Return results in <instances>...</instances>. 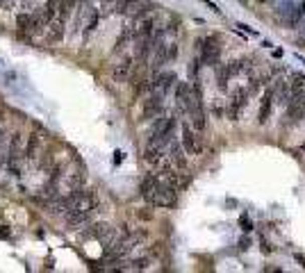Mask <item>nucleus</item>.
Returning <instances> with one entry per match:
<instances>
[{
	"label": "nucleus",
	"instance_id": "obj_19",
	"mask_svg": "<svg viewBox=\"0 0 305 273\" xmlns=\"http://www.w3.org/2000/svg\"><path fill=\"white\" fill-rule=\"evenodd\" d=\"M294 259H296V262L300 264V266L305 268V255H300V253H298V255H294Z\"/></svg>",
	"mask_w": 305,
	"mask_h": 273
},
{
	"label": "nucleus",
	"instance_id": "obj_5",
	"mask_svg": "<svg viewBox=\"0 0 305 273\" xmlns=\"http://www.w3.org/2000/svg\"><path fill=\"white\" fill-rule=\"evenodd\" d=\"M282 119H287V125H289V128L305 119V89L291 94L289 103L285 105V116H282Z\"/></svg>",
	"mask_w": 305,
	"mask_h": 273
},
{
	"label": "nucleus",
	"instance_id": "obj_2",
	"mask_svg": "<svg viewBox=\"0 0 305 273\" xmlns=\"http://www.w3.org/2000/svg\"><path fill=\"white\" fill-rule=\"evenodd\" d=\"M198 57H201L203 66H219V60H221V39L219 35H210L205 39L198 41Z\"/></svg>",
	"mask_w": 305,
	"mask_h": 273
},
{
	"label": "nucleus",
	"instance_id": "obj_9",
	"mask_svg": "<svg viewBox=\"0 0 305 273\" xmlns=\"http://www.w3.org/2000/svg\"><path fill=\"white\" fill-rule=\"evenodd\" d=\"M82 239H96V241H100L103 246H109V243L116 239V232H114V228L107 223H96L89 230H84Z\"/></svg>",
	"mask_w": 305,
	"mask_h": 273
},
{
	"label": "nucleus",
	"instance_id": "obj_1",
	"mask_svg": "<svg viewBox=\"0 0 305 273\" xmlns=\"http://www.w3.org/2000/svg\"><path fill=\"white\" fill-rule=\"evenodd\" d=\"M141 196L152 207H173L178 200V187L162 173H148L141 180Z\"/></svg>",
	"mask_w": 305,
	"mask_h": 273
},
{
	"label": "nucleus",
	"instance_id": "obj_11",
	"mask_svg": "<svg viewBox=\"0 0 305 273\" xmlns=\"http://www.w3.org/2000/svg\"><path fill=\"white\" fill-rule=\"evenodd\" d=\"M178 82L176 73L173 71H158V73H152V89L162 91L164 96L171 91V87Z\"/></svg>",
	"mask_w": 305,
	"mask_h": 273
},
{
	"label": "nucleus",
	"instance_id": "obj_8",
	"mask_svg": "<svg viewBox=\"0 0 305 273\" xmlns=\"http://www.w3.org/2000/svg\"><path fill=\"white\" fill-rule=\"evenodd\" d=\"M164 107V94L158 89L148 91V98L143 100V107H141V119L143 121H150V119H158L160 112Z\"/></svg>",
	"mask_w": 305,
	"mask_h": 273
},
{
	"label": "nucleus",
	"instance_id": "obj_17",
	"mask_svg": "<svg viewBox=\"0 0 305 273\" xmlns=\"http://www.w3.org/2000/svg\"><path fill=\"white\" fill-rule=\"evenodd\" d=\"M239 225H241L244 232H251V230H253V221L248 218V214H241V216H239Z\"/></svg>",
	"mask_w": 305,
	"mask_h": 273
},
{
	"label": "nucleus",
	"instance_id": "obj_3",
	"mask_svg": "<svg viewBox=\"0 0 305 273\" xmlns=\"http://www.w3.org/2000/svg\"><path fill=\"white\" fill-rule=\"evenodd\" d=\"M7 171H10L12 175H19L21 173V166H23V162H28V157H25V146H23V137H21L19 132L14 134L10 139V144H7Z\"/></svg>",
	"mask_w": 305,
	"mask_h": 273
},
{
	"label": "nucleus",
	"instance_id": "obj_20",
	"mask_svg": "<svg viewBox=\"0 0 305 273\" xmlns=\"http://www.w3.org/2000/svg\"><path fill=\"white\" fill-rule=\"evenodd\" d=\"M271 250H273V248H271V243L262 241V253H271Z\"/></svg>",
	"mask_w": 305,
	"mask_h": 273
},
{
	"label": "nucleus",
	"instance_id": "obj_12",
	"mask_svg": "<svg viewBox=\"0 0 305 273\" xmlns=\"http://www.w3.org/2000/svg\"><path fill=\"white\" fill-rule=\"evenodd\" d=\"M185 153H187V150H185V146H182V144H178V141H171V144H169V155H167V157L171 159V164L176 166L178 171L187 169V157H185Z\"/></svg>",
	"mask_w": 305,
	"mask_h": 273
},
{
	"label": "nucleus",
	"instance_id": "obj_7",
	"mask_svg": "<svg viewBox=\"0 0 305 273\" xmlns=\"http://www.w3.org/2000/svg\"><path fill=\"white\" fill-rule=\"evenodd\" d=\"M182 146H185L187 155L203 153V137L192 123H182Z\"/></svg>",
	"mask_w": 305,
	"mask_h": 273
},
{
	"label": "nucleus",
	"instance_id": "obj_21",
	"mask_svg": "<svg viewBox=\"0 0 305 273\" xmlns=\"http://www.w3.org/2000/svg\"><path fill=\"white\" fill-rule=\"evenodd\" d=\"M12 5V0H0V10H7Z\"/></svg>",
	"mask_w": 305,
	"mask_h": 273
},
{
	"label": "nucleus",
	"instance_id": "obj_6",
	"mask_svg": "<svg viewBox=\"0 0 305 273\" xmlns=\"http://www.w3.org/2000/svg\"><path fill=\"white\" fill-rule=\"evenodd\" d=\"M19 35L21 37H32L35 32H41L46 30V21H44V14L41 12H28V14H21L19 21Z\"/></svg>",
	"mask_w": 305,
	"mask_h": 273
},
{
	"label": "nucleus",
	"instance_id": "obj_16",
	"mask_svg": "<svg viewBox=\"0 0 305 273\" xmlns=\"http://www.w3.org/2000/svg\"><path fill=\"white\" fill-rule=\"evenodd\" d=\"M289 85H291V94H294V91H303L305 89V75L300 73V71H294V73L289 75Z\"/></svg>",
	"mask_w": 305,
	"mask_h": 273
},
{
	"label": "nucleus",
	"instance_id": "obj_14",
	"mask_svg": "<svg viewBox=\"0 0 305 273\" xmlns=\"http://www.w3.org/2000/svg\"><path fill=\"white\" fill-rule=\"evenodd\" d=\"M273 94H276L278 103L285 107V105L289 103V98H291V85H289V80L278 78V80H276V87H273Z\"/></svg>",
	"mask_w": 305,
	"mask_h": 273
},
{
	"label": "nucleus",
	"instance_id": "obj_13",
	"mask_svg": "<svg viewBox=\"0 0 305 273\" xmlns=\"http://www.w3.org/2000/svg\"><path fill=\"white\" fill-rule=\"evenodd\" d=\"M273 98H276V94H273V87H271V89H266L264 96H262V105H260V112H257V123L260 125H264L266 121H269L271 107H273Z\"/></svg>",
	"mask_w": 305,
	"mask_h": 273
},
{
	"label": "nucleus",
	"instance_id": "obj_15",
	"mask_svg": "<svg viewBox=\"0 0 305 273\" xmlns=\"http://www.w3.org/2000/svg\"><path fill=\"white\" fill-rule=\"evenodd\" d=\"M303 16H305V0H300L298 5L294 7V14H291V19L287 21V25H289V28H296V25L303 21Z\"/></svg>",
	"mask_w": 305,
	"mask_h": 273
},
{
	"label": "nucleus",
	"instance_id": "obj_18",
	"mask_svg": "<svg viewBox=\"0 0 305 273\" xmlns=\"http://www.w3.org/2000/svg\"><path fill=\"white\" fill-rule=\"evenodd\" d=\"M248 246H251V239H246V237L239 239V248H241V250H246Z\"/></svg>",
	"mask_w": 305,
	"mask_h": 273
},
{
	"label": "nucleus",
	"instance_id": "obj_4",
	"mask_svg": "<svg viewBox=\"0 0 305 273\" xmlns=\"http://www.w3.org/2000/svg\"><path fill=\"white\" fill-rule=\"evenodd\" d=\"M176 125H178L176 116H160V119H155V125H152V132L148 141H155L160 146H169L173 141Z\"/></svg>",
	"mask_w": 305,
	"mask_h": 273
},
{
	"label": "nucleus",
	"instance_id": "obj_10",
	"mask_svg": "<svg viewBox=\"0 0 305 273\" xmlns=\"http://www.w3.org/2000/svg\"><path fill=\"white\" fill-rule=\"evenodd\" d=\"M248 98H251V94H248V89H235V94H232L230 103H228V109L226 114L230 121H239L241 112H244V107L248 105Z\"/></svg>",
	"mask_w": 305,
	"mask_h": 273
}]
</instances>
